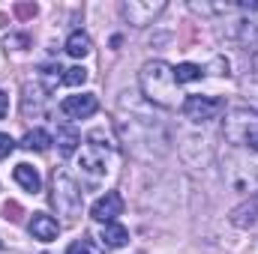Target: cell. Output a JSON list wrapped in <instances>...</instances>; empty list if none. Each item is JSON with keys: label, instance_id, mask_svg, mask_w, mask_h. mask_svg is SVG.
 Masks as SVG:
<instances>
[{"label": "cell", "instance_id": "23", "mask_svg": "<svg viewBox=\"0 0 258 254\" xmlns=\"http://www.w3.org/2000/svg\"><path fill=\"white\" fill-rule=\"evenodd\" d=\"M6 114H9V96H6V93L0 90V120H3Z\"/></svg>", "mask_w": 258, "mask_h": 254}, {"label": "cell", "instance_id": "8", "mask_svg": "<svg viewBox=\"0 0 258 254\" xmlns=\"http://www.w3.org/2000/svg\"><path fill=\"white\" fill-rule=\"evenodd\" d=\"M120 212H123V197H120L117 191H105V194L90 206V215H93L96 221H102V224L114 221Z\"/></svg>", "mask_w": 258, "mask_h": 254}, {"label": "cell", "instance_id": "2", "mask_svg": "<svg viewBox=\"0 0 258 254\" xmlns=\"http://www.w3.org/2000/svg\"><path fill=\"white\" fill-rule=\"evenodd\" d=\"M225 180L234 191H249V197L258 194V153L234 147L225 156Z\"/></svg>", "mask_w": 258, "mask_h": 254}, {"label": "cell", "instance_id": "9", "mask_svg": "<svg viewBox=\"0 0 258 254\" xmlns=\"http://www.w3.org/2000/svg\"><path fill=\"white\" fill-rule=\"evenodd\" d=\"M30 233H33V239H39V242H51V239H57L60 224H57L51 215H45V212H33V218H30Z\"/></svg>", "mask_w": 258, "mask_h": 254}, {"label": "cell", "instance_id": "10", "mask_svg": "<svg viewBox=\"0 0 258 254\" xmlns=\"http://www.w3.org/2000/svg\"><path fill=\"white\" fill-rule=\"evenodd\" d=\"M162 9V3H123V15L129 18V24H150V18Z\"/></svg>", "mask_w": 258, "mask_h": 254}, {"label": "cell", "instance_id": "15", "mask_svg": "<svg viewBox=\"0 0 258 254\" xmlns=\"http://www.w3.org/2000/svg\"><path fill=\"white\" fill-rule=\"evenodd\" d=\"M21 147H24V150H36V153H45V150L51 147V135H48V132H42V129H33V132H27V135H24Z\"/></svg>", "mask_w": 258, "mask_h": 254}, {"label": "cell", "instance_id": "11", "mask_svg": "<svg viewBox=\"0 0 258 254\" xmlns=\"http://www.w3.org/2000/svg\"><path fill=\"white\" fill-rule=\"evenodd\" d=\"M231 221L237 227H252V224H258V194H252L246 203H240V206L231 209Z\"/></svg>", "mask_w": 258, "mask_h": 254}, {"label": "cell", "instance_id": "21", "mask_svg": "<svg viewBox=\"0 0 258 254\" xmlns=\"http://www.w3.org/2000/svg\"><path fill=\"white\" fill-rule=\"evenodd\" d=\"M15 12H18L21 18H30V15H36V6H30V3H21V6H15Z\"/></svg>", "mask_w": 258, "mask_h": 254}, {"label": "cell", "instance_id": "24", "mask_svg": "<svg viewBox=\"0 0 258 254\" xmlns=\"http://www.w3.org/2000/svg\"><path fill=\"white\" fill-rule=\"evenodd\" d=\"M252 69H255V75H258V51L252 54Z\"/></svg>", "mask_w": 258, "mask_h": 254}, {"label": "cell", "instance_id": "13", "mask_svg": "<svg viewBox=\"0 0 258 254\" xmlns=\"http://www.w3.org/2000/svg\"><path fill=\"white\" fill-rule=\"evenodd\" d=\"M108 248H123L129 242V230L123 224H114V221H108L105 227H102V236H99Z\"/></svg>", "mask_w": 258, "mask_h": 254}, {"label": "cell", "instance_id": "1", "mask_svg": "<svg viewBox=\"0 0 258 254\" xmlns=\"http://www.w3.org/2000/svg\"><path fill=\"white\" fill-rule=\"evenodd\" d=\"M141 90L144 96L159 105V108H177V99H180V84L174 81V66H168L165 60H153V63H144L141 75Z\"/></svg>", "mask_w": 258, "mask_h": 254}, {"label": "cell", "instance_id": "12", "mask_svg": "<svg viewBox=\"0 0 258 254\" xmlns=\"http://www.w3.org/2000/svg\"><path fill=\"white\" fill-rule=\"evenodd\" d=\"M12 177H15V183L21 186L24 191H30V194H36V191H42V180H39V174H36V168H30V165H15V171H12Z\"/></svg>", "mask_w": 258, "mask_h": 254}, {"label": "cell", "instance_id": "17", "mask_svg": "<svg viewBox=\"0 0 258 254\" xmlns=\"http://www.w3.org/2000/svg\"><path fill=\"white\" fill-rule=\"evenodd\" d=\"M201 75H204V69L195 63H180L174 66V81L177 84H192V81H201Z\"/></svg>", "mask_w": 258, "mask_h": 254}, {"label": "cell", "instance_id": "4", "mask_svg": "<svg viewBox=\"0 0 258 254\" xmlns=\"http://www.w3.org/2000/svg\"><path fill=\"white\" fill-rule=\"evenodd\" d=\"M51 206L66 221H75L81 215V189L75 186V180L66 171H57V168L51 174Z\"/></svg>", "mask_w": 258, "mask_h": 254}, {"label": "cell", "instance_id": "6", "mask_svg": "<svg viewBox=\"0 0 258 254\" xmlns=\"http://www.w3.org/2000/svg\"><path fill=\"white\" fill-rule=\"evenodd\" d=\"M183 117L192 120V123H207V120H216L225 108L222 99H213V96H186L183 99Z\"/></svg>", "mask_w": 258, "mask_h": 254}, {"label": "cell", "instance_id": "22", "mask_svg": "<svg viewBox=\"0 0 258 254\" xmlns=\"http://www.w3.org/2000/svg\"><path fill=\"white\" fill-rule=\"evenodd\" d=\"M6 218L18 221V218H21V206H18V203H6Z\"/></svg>", "mask_w": 258, "mask_h": 254}, {"label": "cell", "instance_id": "7", "mask_svg": "<svg viewBox=\"0 0 258 254\" xmlns=\"http://www.w3.org/2000/svg\"><path fill=\"white\" fill-rule=\"evenodd\" d=\"M96 108H99V102H96V96H93V93L66 96L63 102H60V111H63L66 117H72V120H84V117H93V114H96Z\"/></svg>", "mask_w": 258, "mask_h": 254}, {"label": "cell", "instance_id": "18", "mask_svg": "<svg viewBox=\"0 0 258 254\" xmlns=\"http://www.w3.org/2000/svg\"><path fill=\"white\" fill-rule=\"evenodd\" d=\"M60 81L69 84V87H78V84H84V81H87V69H84V66H69V69H63Z\"/></svg>", "mask_w": 258, "mask_h": 254}, {"label": "cell", "instance_id": "3", "mask_svg": "<svg viewBox=\"0 0 258 254\" xmlns=\"http://www.w3.org/2000/svg\"><path fill=\"white\" fill-rule=\"evenodd\" d=\"M111 153H114V147H111L108 135H105L102 129H93V132L87 135L84 153H81V159H78V168L84 171L87 183H99V180L108 174V165H111Z\"/></svg>", "mask_w": 258, "mask_h": 254}, {"label": "cell", "instance_id": "20", "mask_svg": "<svg viewBox=\"0 0 258 254\" xmlns=\"http://www.w3.org/2000/svg\"><path fill=\"white\" fill-rule=\"evenodd\" d=\"M66 254H90V242H87V239H75V242L66 248Z\"/></svg>", "mask_w": 258, "mask_h": 254}, {"label": "cell", "instance_id": "16", "mask_svg": "<svg viewBox=\"0 0 258 254\" xmlns=\"http://www.w3.org/2000/svg\"><path fill=\"white\" fill-rule=\"evenodd\" d=\"M78 144H81V135H78L75 129H69V126L57 129V147H60V153H63V156H72Z\"/></svg>", "mask_w": 258, "mask_h": 254}, {"label": "cell", "instance_id": "19", "mask_svg": "<svg viewBox=\"0 0 258 254\" xmlns=\"http://www.w3.org/2000/svg\"><path fill=\"white\" fill-rule=\"evenodd\" d=\"M12 150H15V141H12L6 132H0V159H6Z\"/></svg>", "mask_w": 258, "mask_h": 254}, {"label": "cell", "instance_id": "14", "mask_svg": "<svg viewBox=\"0 0 258 254\" xmlns=\"http://www.w3.org/2000/svg\"><path fill=\"white\" fill-rule=\"evenodd\" d=\"M66 54L69 57H87L90 54V36L84 33V30H72L69 33V39H66Z\"/></svg>", "mask_w": 258, "mask_h": 254}, {"label": "cell", "instance_id": "5", "mask_svg": "<svg viewBox=\"0 0 258 254\" xmlns=\"http://www.w3.org/2000/svg\"><path fill=\"white\" fill-rule=\"evenodd\" d=\"M225 138L243 150L258 153V117L249 111H231L225 120Z\"/></svg>", "mask_w": 258, "mask_h": 254}]
</instances>
